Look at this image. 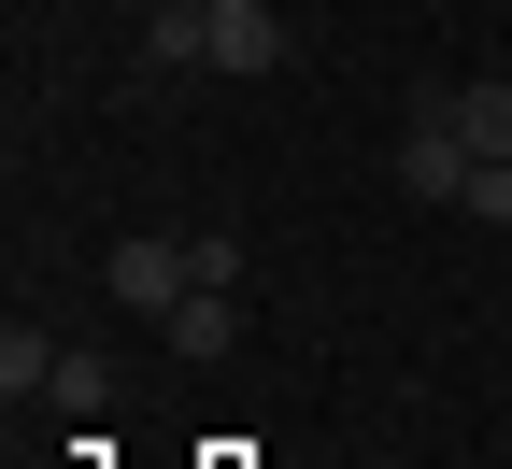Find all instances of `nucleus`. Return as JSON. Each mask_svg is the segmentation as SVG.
I'll use <instances>...</instances> for the list:
<instances>
[{
  "mask_svg": "<svg viewBox=\"0 0 512 469\" xmlns=\"http://www.w3.org/2000/svg\"><path fill=\"white\" fill-rule=\"evenodd\" d=\"M470 143H456V86H413V114H399V185L413 199H470Z\"/></svg>",
  "mask_w": 512,
  "mask_h": 469,
  "instance_id": "obj_1",
  "label": "nucleus"
},
{
  "mask_svg": "<svg viewBox=\"0 0 512 469\" xmlns=\"http://www.w3.org/2000/svg\"><path fill=\"white\" fill-rule=\"evenodd\" d=\"M100 285H114L128 313H143V327H171V299H185V285H200V256H185L171 228H128V242L100 256Z\"/></svg>",
  "mask_w": 512,
  "mask_h": 469,
  "instance_id": "obj_2",
  "label": "nucleus"
},
{
  "mask_svg": "<svg viewBox=\"0 0 512 469\" xmlns=\"http://www.w3.org/2000/svg\"><path fill=\"white\" fill-rule=\"evenodd\" d=\"M143 72H214V0H143Z\"/></svg>",
  "mask_w": 512,
  "mask_h": 469,
  "instance_id": "obj_3",
  "label": "nucleus"
},
{
  "mask_svg": "<svg viewBox=\"0 0 512 469\" xmlns=\"http://www.w3.org/2000/svg\"><path fill=\"white\" fill-rule=\"evenodd\" d=\"M214 72H285V15L271 0H214Z\"/></svg>",
  "mask_w": 512,
  "mask_h": 469,
  "instance_id": "obj_4",
  "label": "nucleus"
},
{
  "mask_svg": "<svg viewBox=\"0 0 512 469\" xmlns=\"http://www.w3.org/2000/svg\"><path fill=\"white\" fill-rule=\"evenodd\" d=\"M157 342H171V356H228V342H242V285H185Z\"/></svg>",
  "mask_w": 512,
  "mask_h": 469,
  "instance_id": "obj_5",
  "label": "nucleus"
},
{
  "mask_svg": "<svg viewBox=\"0 0 512 469\" xmlns=\"http://www.w3.org/2000/svg\"><path fill=\"white\" fill-rule=\"evenodd\" d=\"M456 143H470V157H512V72L456 86Z\"/></svg>",
  "mask_w": 512,
  "mask_h": 469,
  "instance_id": "obj_6",
  "label": "nucleus"
},
{
  "mask_svg": "<svg viewBox=\"0 0 512 469\" xmlns=\"http://www.w3.org/2000/svg\"><path fill=\"white\" fill-rule=\"evenodd\" d=\"M0 384H15V398H29V384H57V356H43V327H0Z\"/></svg>",
  "mask_w": 512,
  "mask_h": 469,
  "instance_id": "obj_7",
  "label": "nucleus"
},
{
  "mask_svg": "<svg viewBox=\"0 0 512 469\" xmlns=\"http://www.w3.org/2000/svg\"><path fill=\"white\" fill-rule=\"evenodd\" d=\"M456 214H470V228H512V157H484V171H470V199H456Z\"/></svg>",
  "mask_w": 512,
  "mask_h": 469,
  "instance_id": "obj_8",
  "label": "nucleus"
},
{
  "mask_svg": "<svg viewBox=\"0 0 512 469\" xmlns=\"http://www.w3.org/2000/svg\"><path fill=\"white\" fill-rule=\"evenodd\" d=\"M498 72H512V57H498Z\"/></svg>",
  "mask_w": 512,
  "mask_h": 469,
  "instance_id": "obj_9",
  "label": "nucleus"
}]
</instances>
